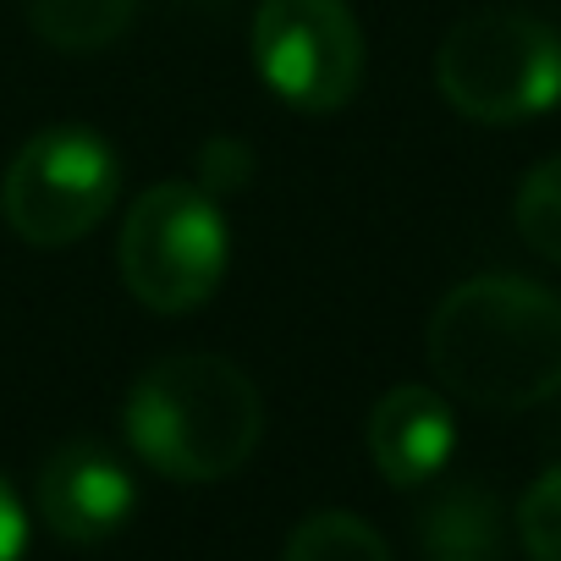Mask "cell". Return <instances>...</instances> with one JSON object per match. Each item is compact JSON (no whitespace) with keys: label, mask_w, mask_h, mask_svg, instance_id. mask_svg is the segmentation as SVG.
<instances>
[{"label":"cell","mask_w":561,"mask_h":561,"mask_svg":"<svg viewBox=\"0 0 561 561\" xmlns=\"http://www.w3.org/2000/svg\"><path fill=\"white\" fill-rule=\"evenodd\" d=\"M451 446H457V419L446 397L430 386H397L369 413V457L380 479L397 490L430 484L451 462Z\"/></svg>","instance_id":"ba28073f"},{"label":"cell","mask_w":561,"mask_h":561,"mask_svg":"<svg viewBox=\"0 0 561 561\" xmlns=\"http://www.w3.org/2000/svg\"><path fill=\"white\" fill-rule=\"evenodd\" d=\"M253 67L293 111H342L364 83V34L347 0H264L253 18Z\"/></svg>","instance_id":"8992f818"},{"label":"cell","mask_w":561,"mask_h":561,"mask_svg":"<svg viewBox=\"0 0 561 561\" xmlns=\"http://www.w3.org/2000/svg\"><path fill=\"white\" fill-rule=\"evenodd\" d=\"M226 215L193 182H154L122 226V280L154 314H193L226 275Z\"/></svg>","instance_id":"277c9868"},{"label":"cell","mask_w":561,"mask_h":561,"mask_svg":"<svg viewBox=\"0 0 561 561\" xmlns=\"http://www.w3.org/2000/svg\"><path fill=\"white\" fill-rule=\"evenodd\" d=\"M517 231H523V242L539 259L561 264V154L539 160L523 176V187H517Z\"/></svg>","instance_id":"8fae6325"},{"label":"cell","mask_w":561,"mask_h":561,"mask_svg":"<svg viewBox=\"0 0 561 561\" xmlns=\"http://www.w3.org/2000/svg\"><path fill=\"white\" fill-rule=\"evenodd\" d=\"M138 0H28V23L50 50L89 56L127 34Z\"/></svg>","instance_id":"9c48e42d"},{"label":"cell","mask_w":561,"mask_h":561,"mask_svg":"<svg viewBox=\"0 0 561 561\" xmlns=\"http://www.w3.org/2000/svg\"><path fill=\"white\" fill-rule=\"evenodd\" d=\"M517 534L528 561H561V468H545L523 506H517Z\"/></svg>","instance_id":"7c38bea8"},{"label":"cell","mask_w":561,"mask_h":561,"mask_svg":"<svg viewBox=\"0 0 561 561\" xmlns=\"http://www.w3.org/2000/svg\"><path fill=\"white\" fill-rule=\"evenodd\" d=\"M446 105L479 127H517L561 105V34L528 12H473L435 56Z\"/></svg>","instance_id":"3957f363"},{"label":"cell","mask_w":561,"mask_h":561,"mask_svg":"<svg viewBox=\"0 0 561 561\" xmlns=\"http://www.w3.org/2000/svg\"><path fill=\"white\" fill-rule=\"evenodd\" d=\"M280 561H391V545L353 512H314L293 528Z\"/></svg>","instance_id":"30bf717a"},{"label":"cell","mask_w":561,"mask_h":561,"mask_svg":"<svg viewBox=\"0 0 561 561\" xmlns=\"http://www.w3.org/2000/svg\"><path fill=\"white\" fill-rule=\"evenodd\" d=\"M127 446L165 479H231L264 435L259 386L220 353H171L149 364L122 408Z\"/></svg>","instance_id":"7a4b0ae2"},{"label":"cell","mask_w":561,"mask_h":561,"mask_svg":"<svg viewBox=\"0 0 561 561\" xmlns=\"http://www.w3.org/2000/svg\"><path fill=\"white\" fill-rule=\"evenodd\" d=\"M435 561H473V556H435Z\"/></svg>","instance_id":"5bb4252c"},{"label":"cell","mask_w":561,"mask_h":561,"mask_svg":"<svg viewBox=\"0 0 561 561\" xmlns=\"http://www.w3.org/2000/svg\"><path fill=\"white\" fill-rule=\"evenodd\" d=\"M138 484L127 462L100 440H67L39 468V517L67 545H105L127 528Z\"/></svg>","instance_id":"52a82bcc"},{"label":"cell","mask_w":561,"mask_h":561,"mask_svg":"<svg viewBox=\"0 0 561 561\" xmlns=\"http://www.w3.org/2000/svg\"><path fill=\"white\" fill-rule=\"evenodd\" d=\"M122 193V165L116 149L78 122L34 133L0 187V209H7L12 231L34 248H67L89 237Z\"/></svg>","instance_id":"5b68a950"},{"label":"cell","mask_w":561,"mask_h":561,"mask_svg":"<svg viewBox=\"0 0 561 561\" xmlns=\"http://www.w3.org/2000/svg\"><path fill=\"white\" fill-rule=\"evenodd\" d=\"M23 550H28V512L0 473V561H23Z\"/></svg>","instance_id":"4fadbf2b"},{"label":"cell","mask_w":561,"mask_h":561,"mask_svg":"<svg viewBox=\"0 0 561 561\" xmlns=\"http://www.w3.org/2000/svg\"><path fill=\"white\" fill-rule=\"evenodd\" d=\"M435 380L490 413H523L561 391V298L523 275H473L430 314Z\"/></svg>","instance_id":"6da1fadb"}]
</instances>
